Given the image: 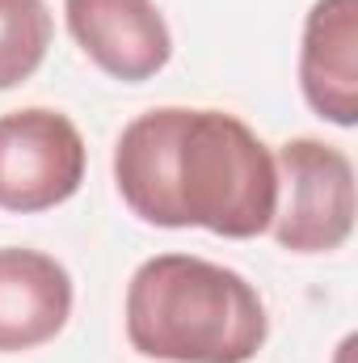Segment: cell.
Returning <instances> with one entry per match:
<instances>
[{"instance_id":"obj_6","label":"cell","mask_w":358,"mask_h":363,"mask_svg":"<svg viewBox=\"0 0 358 363\" xmlns=\"http://www.w3.org/2000/svg\"><path fill=\"white\" fill-rule=\"evenodd\" d=\"M299 89L308 106L337 123H358V0H316L304 21Z\"/></svg>"},{"instance_id":"obj_5","label":"cell","mask_w":358,"mask_h":363,"mask_svg":"<svg viewBox=\"0 0 358 363\" xmlns=\"http://www.w3.org/2000/svg\"><path fill=\"white\" fill-rule=\"evenodd\" d=\"M64 21L93 64L127 85L152 81L173 55L169 21L152 0H64Z\"/></svg>"},{"instance_id":"obj_1","label":"cell","mask_w":358,"mask_h":363,"mask_svg":"<svg viewBox=\"0 0 358 363\" xmlns=\"http://www.w3.org/2000/svg\"><path fill=\"white\" fill-rule=\"evenodd\" d=\"M122 203L156 228H207L249 241L278 207L274 152L228 110L161 106L131 118L114 144Z\"/></svg>"},{"instance_id":"obj_3","label":"cell","mask_w":358,"mask_h":363,"mask_svg":"<svg viewBox=\"0 0 358 363\" xmlns=\"http://www.w3.org/2000/svg\"><path fill=\"white\" fill-rule=\"evenodd\" d=\"M278 207L270 233L291 254L342 250L354 233V165L342 148L299 135L274 157Z\"/></svg>"},{"instance_id":"obj_7","label":"cell","mask_w":358,"mask_h":363,"mask_svg":"<svg viewBox=\"0 0 358 363\" xmlns=\"http://www.w3.org/2000/svg\"><path fill=\"white\" fill-rule=\"evenodd\" d=\"M72 317V274L42 250H0V355L51 342Z\"/></svg>"},{"instance_id":"obj_4","label":"cell","mask_w":358,"mask_h":363,"mask_svg":"<svg viewBox=\"0 0 358 363\" xmlns=\"http://www.w3.org/2000/svg\"><path fill=\"white\" fill-rule=\"evenodd\" d=\"M85 140L76 123L47 106L0 114V207L17 216L68 203L85 182Z\"/></svg>"},{"instance_id":"obj_8","label":"cell","mask_w":358,"mask_h":363,"mask_svg":"<svg viewBox=\"0 0 358 363\" xmlns=\"http://www.w3.org/2000/svg\"><path fill=\"white\" fill-rule=\"evenodd\" d=\"M51 47L47 0H0V89H13L38 72Z\"/></svg>"},{"instance_id":"obj_2","label":"cell","mask_w":358,"mask_h":363,"mask_svg":"<svg viewBox=\"0 0 358 363\" xmlns=\"http://www.w3.org/2000/svg\"><path fill=\"white\" fill-rule=\"evenodd\" d=\"M270 334L266 304L245 274L194 254H161L131 274L127 338L165 363H249Z\"/></svg>"}]
</instances>
